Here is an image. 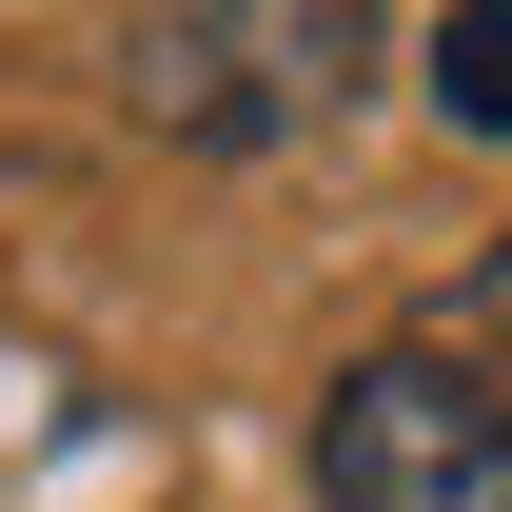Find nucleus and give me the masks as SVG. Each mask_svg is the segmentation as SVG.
Masks as SVG:
<instances>
[{
	"instance_id": "nucleus-3",
	"label": "nucleus",
	"mask_w": 512,
	"mask_h": 512,
	"mask_svg": "<svg viewBox=\"0 0 512 512\" xmlns=\"http://www.w3.org/2000/svg\"><path fill=\"white\" fill-rule=\"evenodd\" d=\"M414 60H434V119H453V138H512V0H493V20L453 0V20L414 40Z\"/></svg>"
},
{
	"instance_id": "nucleus-2",
	"label": "nucleus",
	"mask_w": 512,
	"mask_h": 512,
	"mask_svg": "<svg viewBox=\"0 0 512 512\" xmlns=\"http://www.w3.org/2000/svg\"><path fill=\"white\" fill-rule=\"evenodd\" d=\"M335 79H355V0H178V20H119V99L158 138H217V158L335 119Z\"/></svg>"
},
{
	"instance_id": "nucleus-1",
	"label": "nucleus",
	"mask_w": 512,
	"mask_h": 512,
	"mask_svg": "<svg viewBox=\"0 0 512 512\" xmlns=\"http://www.w3.org/2000/svg\"><path fill=\"white\" fill-rule=\"evenodd\" d=\"M316 512H512V375L394 335L316 394Z\"/></svg>"
}]
</instances>
